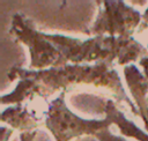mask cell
<instances>
[{"label": "cell", "mask_w": 148, "mask_h": 141, "mask_svg": "<svg viewBox=\"0 0 148 141\" xmlns=\"http://www.w3.org/2000/svg\"><path fill=\"white\" fill-rule=\"evenodd\" d=\"M12 69L36 80L40 84L44 96L56 90L67 89L77 84H92L98 88H106L114 95L125 99L130 104L132 112L138 114L135 105L126 97L118 73L106 62H97L94 65H65L43 70H31L20 67H14Z\"/></svg>", "instance_id": "cell-1"}, {"label": "cell", "mask_w": 148, "mask_h": 141, "mask_svg": "<svg viewBox=\"0 0 148 141\" xmlns=\"http://www.w3.org/2000/svg\"><path fill=\"white\" fill-rule=\"evenodd\" d=\"M65 92H61L53 99L46 111L45 126L53 134L56 141H71L81 135H96L99 131L110 127L109 118L102 120H88L73 113L64 99Z\"/></svg>", "instance_id": "cell-2"}, {"label": "cell", "mask_w": 148, "mask_h": 141, "mask_svg": "<svg viewBox=\"0 0 148 141\" xmlns=\"http://www.w3.org/2000/svg\"><path fill=\"white\" fill-rule=\"evenodd\" d=\"M9 32L17 40L28 46L30 52V67L43 70L61 66V54L57 47L46 38L44 32L35 29L32 23L21 13H16L12 20Z\"/></svg>", "instance_id": "cell-3"}, {"label": "cell", "mask_w": 148, "mask_h": 141, "mask_svg": "<svg viewBox=\"0 0 148 141\" xmlns=\"http://www.w3.org/2000/svg\"><path fill=\"white\" fill-rule=\"evenodd\" d=\"M99 3V13L90 32L94 36L132 37L139 28L142 15L123 1H102Z\"/></svg>", "instance_id": "cell-4"}, {"label": "cell", "mask_w": 148, "mask_h": 141, "mask_svg": "<svg viewBox=\"0 0 148 141\" xmlns=\"http://www.w3.org/2000/svg\"><path fill=\"white\" fill-rule=\"evenodd\" d=\"M45 36L60 52L61 66L68 65L67 62H71V65H83V62L90 61L95 64H109L108 53L103 47L102 36H95L86 40L59 34H45Z\"/></svg>", "instance_id": "cell-5"}, {"label": "cell", "mask_w": 148, "mask_h": 141, "mask_svg": "<svg viewBox=\"0 0 148 141\" xmlns=\"http://www.w3.org/2000/svg\"><path fill=\"white\" fill-rule=\"evenodd\" d=\"M103 37V47L108 53L109 64L111 65L114 60L119 65H126L132 61L140 60L146 57L147 50L132 37Z\"/></svg>", "instance_id": "cell-6"}, {"label": "cell", "mask_w": 148, "mask_h": 141, "mask_svg": "<svg viewBox=\"0 0 148 141\" xmlns=\"http://www.w3.org/2000/svg\"><path fill=\"white\" fill-rule=\"evenodd\" d=\"M124 75L132 97L136 104L138 114L141 117L146 129L148 131V80L138 69V67L132 64L124 67Z\"/></svg>", "instance_id": "cell-7"}, {"label": "cell", "mask_w": 148, "mask_h": 141, "mask_svg": "<svg viewBox=\"0 0 148 141\" xmlns=\"http://www.w3.org/2000/svg\"><path fill=\"white\" fill-rule=\"evenodd\" d=\"M8 77L10 80L18 79V83H17V86L13 92L1 97V104L2 105H5V104L20 105L23 101H25L27 98H31L36 94L39 96H44L43 89L36 80H34L29 76L18 74L14 69H10V72L8 73Z\"/></svg>", "instance_id": "cell-8"}, {"label": "cell", "mask_w": 148, "mask_h": 141, "mask_svg": "<svg viewBox=\"0 0 148 141\" xmlns=\"http://www.w3.org/2000/svg\"><path fill=\"white\" fill-rule=\"evenodd\" d=\"M1 121L8 124L13 128L23 132H30V129L37 126L39 119L35 117L31 112H29L25 106L20 104L15 106H9L3 110L1 113Z\"/></svg>", "instance_id": "cell-9"}, {"label": "cell", "mask_w": 148, "mask_h": 141, "mask_svg": "<svg viewBox=\"0 0 148 141\" xmlns=\"http://www.w3.org/2000/svg\"><path fill=\"white\" fill-rule=\"evenodd\" d=\"M105 117L110 119L111 124H116L120 132L130 138L136 139L139 141H148V134L142 132L139 127H136L132 121H130L114 105L112 101H108L105 105Z\"/></svg>", "instance_id": "cell-10"}, {"label": "cell", "mask_w": 148, "mask_h": 141, "mask_svg": "<svg viewBox=\"0 0 148 141\" xmlns=\"http://www.w3.org/2000/svg\"><path fill=\"white\" fill-rule=\"evenodd\" d=\"M95 136L98 139V141H126V140H124L123 138L112 134V133L109 131V127H108V128H104V129H102V131H99L98 133H96Z\"/></svg>", "instance_id": "cell-11"}, {"label": "cell", "mask_w": 148, "mask_h": 141, "mask_svg": "<svg viewBox=\"0 0 148 141\" xmlns=\"http://www.w3.org/2000/svg\"><path fill=\"white\" fill-rule=\"evenodd\" d=\"M37 132L32 131V132H22L20 135V141H34L36 138Z\"/></svg>", "instance_id": "cell-12"}, {"label": "cell", "mask_w": 148, "mask_h": 141, "mask_svg": "<svg viewBox=\"0 0 148 141\" xmlns=\"http://www.w3.org/2000/svg\"><path fill=\"white\" fill-rule=\"evenodd\" d=\"M139 65L142 67V70H143V75L148 80V57H143L139 60Z\"/></svg>", "instance_id": "cell-13"}, {"label": "cell", "mask_w": 148, "mask_h": 141, "mask_svg": "<svg viewBox=\"0 0 148 141\" xmlns=\"http://www.w3.org/2000/svg\"><path fill=\"white\" fill-rule=\"evenodd\" d=\"M147 28H148V8L146 9L145 14H142V23H141V25L138 28V31L141 32V31H143V30L147 29Z\"/></svg>", "instance_id": "cell-14"}]
</instances>
